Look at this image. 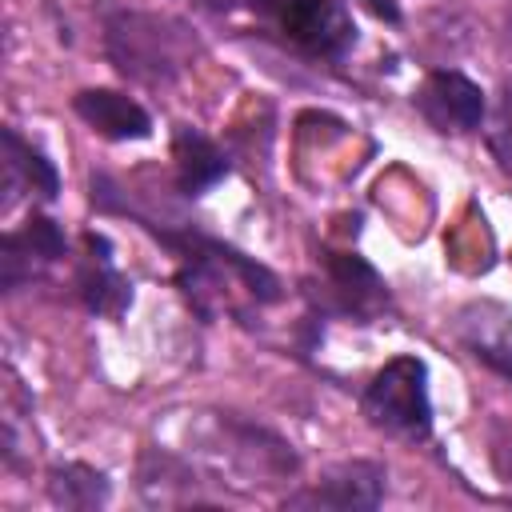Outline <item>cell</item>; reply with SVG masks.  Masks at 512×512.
Here are the masks:
<instances>
[{
    "label": "cell",
    "instance_id": "7",
    "mask_svg": "<svg viewBox=\"0 0 512 512\" xmlns=\"http://www.w3.org/2000/svg\"><path fill=\"white\" fill-rule=\"evenodd\" d=\"M64 256V232L48 220V216H32L20 232L4 236L0 248V268H4V288H16L20 280H28L40 264H52Z\"/></svg>",
    "mask_w": 512,
    "mask_h": 512
},
{
    "label": "cell",
    "instance_id": "16",
    "mask_svg": "<svg viewBox=\"0 0 512 512\" xmlns=\"http://www.w3.org/2000/svg\"><path fill=\"white\" fill-rule=\"evenodd\" d=\"M500 472H504V480H508V484H512V448H508V452H504V460H500Z\"/></svg>",
    "mask_w": 512,
    "mask_h": 512
},
{
    "label": "cell",
    "instance_id": "1",
    "mask_svg": "<svg viewBox=\"0 0 512 512\" xmlns=\"http://www.w3.org/2000/svg\"><path fill=\"white\" fill-rule=\"evenodd\" d=\"M364 416L404 440H424L432 428V404H428V368L416 356L388 360L372 384L364 388Z\"/></svg>",
    "mask_w": 512,
    "mask_h": 512
},
{
    "label": "cell",
    "instance_id": "3",
    "mask_svg": "<svg viewBox=\"0 0 512 512\" xmlns=\"http://www.w3.org/2000/svg\"><path fill=\"white\" fill-rule=\"evenodd\" d=\"M416 108L440 132H472L484 120V92L460 72H432L416 92Z\"/></svg>",
    "mask_w": 512,
    "mask_h": 512
},
{
    "label": "cell",
    "instance_id": "6",
    "mask_svg": "<svg viewBox=\"0 0 512 512\" xmlns=\"http://www.w3.org/2000/svg\"><path fill=\"white\" fill-rule=\"evenodd\" d=\"M72 108H76V116H80L92 132H100V136H108V140H144V136L152 132L148 112H144L132 96L112 92V88H84V92L72 100Z\"/></svg>",
    "mask_w": 512,
    "mask_h": 512
},
{
    "label": "cell",
    "instance_id": "10",
    "mask_svg": "<svg viewBox=\"0 0 512 512\" xmlns=\"http://www.w3.org/2000/svg\"><path fill=\"white\" fill-rule=\"evenodd\" d=\"M88 248H92V256H88V264L80 268V296H84V304H88L92 312L120 316V312L128 308V300H132V288H128L124 276L112 268L108 244H104L100 256H96V236H88Z\"/></svg>",
    "mask_w": 512,
    "mask_h": 512
},
{
    "label": "cell",
    "instance_id": "8",
    "mask_svg": "<svg viewBox=\"0 0 512 512\" xmlns=\"http://www.w3.org/2000/svg\"><path fill=\"white\" fill-rule=\"evenodd\" d=\"M328 276H332V288L340 296V304L356 316H376L384 304H388V292H384V280L352 252H328Z\"/></svg>",
    "mask_w": 512,
    "mask_h": 512
},
{
    "label": "cell",
    "instance_id": "9",
    "mask_svg": "<svg viewBox=\"0 0 512 512\" xmlns=\"http://www.w3.org/2000/svg\"><path fill=\"white\" fill-rule=\"evenodd\" d=\"M172 156H176L180 188H184L188 196L204 192L208 184H216V180L228 172L224 152H220L208 136H200L196 128H188V124H180V128H176V136H172Z\"/></svg>",
    "mask_w": 512,
    "mask_h": 512
},
{
    "label": "cell",
    "instance_id": "13",
    "mask_svg": "<svg viewBox=\"0 0 512 512\" xmlns=\"http://www.w3.org/2000/svg\"><path fill=\"white\" fill-rule=\"evenodd\" d=\"M488 144L496 152V160L512 172V84H504L496 108H492V124H488Z\"/></svg>",
    "mask_w": 512,
    "mask_h": 512
},
{
    "label": "cell",
    "instance_id": "2",
    "mask_svg": "<svg viewBox=\"0 0 512 512\" xmlns=\"http://www.w3.org/2000/svg\"><path fill=\"white\" fill-rule=\"evenodd\" d=\"M108 48L120 72H132L144 80H160L180 68V56L172 52V36H160L156 16H136V12L116 16L108 28Z\"/></svg>",
    "mask_w": 512,
    "mask_h": 512
},
{
    "label": "cell",
    "instance_id": "11",
    "mask_svg": "<svg viewBox=\"0 0 512 512\" xmlns=\"http://www.w3.org/2000/svg\"><path fill=\"white\" fill-rule=\"evenodd\" d=\"M4 184H8V192L24 184L28 192H36V196H44V200H52V196L60 192L56 168L44 160V152H36L32 144H24L12 128L4 132Z\"/></svg>",
    "mask_w": 512,
    "mask_h": 512
},
{
    "label": "cell",
    "instance_id": "14",
    "mask_svg": "<svg viewBox=\"0 0 512 512\" xmlns=\"http://www.w3.org/2000/svg\"><path fill=\"white\" fill-rule=\"evenodd\" d=\"M248 4H252V8H260V12H268V16H276V20H280V16H284V12H288V8H292V4H296V0H248Z\"/></svg>",
    "mask_w": 512,
    "mask_h": 512
},
{
    "label": "cell",
    "instance_id": "4",
    "mask_svg": "<svg viewBox=\"0 0 512 512\" xmlns=\"http://www.w3.org/2000/svg\"><path fill=\"white\" fill-rule=\"evenodd\" d=\"M384 496V468L372 460L336 464L316 488L292 496V508H376Z\"/></svg>",
    "mask_w": 512,
    "mask_h": 512
},
{
    "label": "cell",
    "instance_id": "12",
    "mask_svg": "<svg viewBox=\"0 0 512 512\" xmlns=\"http://www.w3.org/2000/svg\"><path fill=\"white\" fill-rule=\"evenodd\" d=\"M48 492L60 508H100L108 500V480L88 464H64L52 468Z\"/></svg>",
    "mask_w": 512,
    "mask_h": 512
},
{
    "label": "cell",
    "instance_id": "15",
    "mask_svg": "<svg viewBox=\"0 0 512 512\" xmlns=\"http://www.w3.org/2000/svg\"><path fill=\"white\" fill-rule=\"evenodd\" d=\"M364 4H368V8H372V12H376V16H388V20H396V16H400V12H396V4H392V0H364Z\"/></svg>",
    "mask_w": 512,
    "mask_h": 512
},
{
    "label": "cell",
    "instance_id": "5",
    "mask_svg": "<svg viewBox=\"0 0 512 512\" xmlns=\"http://www.w3.org/2000/svg\"><path fill=\"white\" fill-rule=\"evenodd\" d=\"M280 24L296 44H304L316 56H344L348 44L356 40L352 16L336 0H296L280 16Z\"/></svg>",
    "mask_w": 512,
    "mask_h": 512
}]
</instances>
